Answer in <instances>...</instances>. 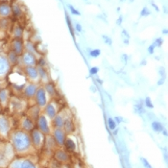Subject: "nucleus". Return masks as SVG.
Masks as SVG:
<instances>
[{"mask_svg": "<svg viewBox=\"0 0 168 168\" xmlns=\"http://www.w3.org/2000/svg\"><path fill=\"white\" fill-rule=\"evenodd\" d=\"M98 72H99V67H98V66H92V67H90V69H89V74H90V75L95 76V75L98 74Z\"/></svg>", "mask_w": 168, "mask_h": 168, "instance_id": "obj_38", "label": "nucleus"}, {"mask_svg": "<svg viewBox=\"0 0 168 168\" xmlns=\"http://www.w3.org/2000/svg\"><path fill=\"white\" fill-rule=\"evenodd\" d=\"M9 62L6 60V58L0 56V74H3L9 69Z\"/></svg>", "mask_w": 168, "mask_h": 168, "instance_id": "obj_18", "label": "nucleus"}, {"mask_svg": "<svg viewBox=\"0 0 168 168\" xmlns=\"http://www.w3.org/2000/svg\"><path fill=\"white\" fill-rule=\"evenodd\" d=\"M84 1H88V0H84Z\"/></svg>", "mask_w": 168, "mask_h": 168, "instance_id": "obj_55", "label": "nucleus"}, {"mask_svg": "<svg viewBox=\"0 0 168 168\" xmlns=\"http://www.w3.org/2000/svg\"><path fill=\"white\" fill-rule=\"evenodd\" d=\"M34 121L31 117H25L23 122H22V128L26 132H31L34 130Z\"/></svg>", "mask_w": 168, "mask_h": 168, "instance_id": "obj_13", "label": "nucleus"}, {"mask_svg": "<svg viewBox=\"0 0 168 168\" xmlns=\"http://www.w3.org/2000/svg\"><path fill=\"white\" fill-rule=\"evenodd\" d=\"M53 120V126L56 127V129H62L63 127V123H65V118H63V116L61 114H57Z\"/></svg>", "mask_w": 168, "mask_h": 168, "instance_id": "obj_15", "label": "nucleus"}, {"mask_svg": "<svg viewBox=\"0 0 168 168\" xmlns=\"http://www.w3.org/2000/svg\"><path fill=\"white\" fill-rule=\"evenodd\" d=\"M38 88H39L38 85L35 84V83H31L29 85H25V88L23 89L24 96L26 98H28V99L34 98L35 95H36V92H37V90H38Z\"/></svg>", "mask_w": 168, "mask_h": 168, "instance_id": "obj_7", "label": "nucleus"}, {"mask_svg": "<svg viewBox=\"0 0 168 168\" xmlns=\"http://www.w3.org/2000/svg\"><path fill=\"white\" fill-rule=\"evenodd\" d=\"M139 15H140V17H146V16H151V11H150L147 7H143L142 10L140 11Z\"/></svg>", "mask_w": 168, "mask_h": 168, "instance_id": "obj_32", "label": "nucleus"}, {"mask_svg": "<svg viewBox=\"0 0 168 168\" xmlns=\"http://www.w3.org/2000/svg\"><path fill=\"white\" fill-rule=\"evenodd\" d=\"M162 34L167 35V34H168V30H167L166 28H165V29H163V30H162Z\"/></svg>", "mask_w": 168, "mask_h": 168, "instance_id": "obj_49", "label": "nucleus"}, {"mask_svg": "<svg viewBox=\"0 0 168 168\" xmlns=\"http://www.w3.org/2000/svg\"><path fill=\"white\" fill-rule=\"evenodd\" d=\"M16 168H37L35 166V164L31 161L25 160L21 162H17L16 163Z\"/></svg>", "mask_w": 168, "mask_h": 168, "instance_id": "obj_19", "label": "nucleus"}, {"mask_svg": "<svg viewBox=\"0 0 168 168\" xmlns=\"http://www.w3.org/2000/svg\"><path fill=\"white\" fill-rule=\"evenodd\" d=\"M90 89H91V90H93V91H96V88H90Z\"/></svg>", "mask_w": 168, "mask_h": 168, "instance_id": "obj_52", "label": "nucleus"}, {"mask_svg": "<svg viewBox=\"0 0 168 168\" xmlns=\"http://www.w3.org/2000/svg\"><path fill=\"white\" fill-rule=\"evenodd\" d=\"M45 92L47 95H49L51 98L55 97V95L57 94V89H56V85L53 82H46L43 87Z\"/></svg>", "mask_w": 168, "mask_h": 168, "instance_id": "obj_10", "label": "nucleus"}, {"mask_svg": "<svg viewBox=\"0 0 168 168\" xmlns=\"http://www.w3.org/2000/svg\"><path fill=\"white\" fill-rule=\"evenodd\" d=\"M37 68H38L39 81L48 82V71H47V69L45 68V67H39V66H37Z\"/></svg>", "mask_w": 168, "mask_h": 168, "instance_id": "obj_17", "label": "nucleus"}, {"mask_svg": "<svg viewBox=\"0 0 168 168\" xmlns=\"http://www.w3.org/2000/svg\"><path fill=\"white\" fill-rule=\"evenodd\" d=\"M164 80H165V78H162V77H161V78H160V80L158 81L157 85H158V87H161V85H162L163 84H164Z\"/></svg>", "mask_w": 168, "mask_h": 168, "instance_id": "obj_47", "label": "nucleus"}, {"mask_svg": "<svg viewBox=\"0 0 168 168\" xmlns=\"http://www.w3.org/2000/svg\"><path fill=\"white\" fill-rule=\"evenodd\" d=\"M35 100L37 103V106H39V108H42L47 104V94L42 87L38 88L35 95Z\"/></svg>", "mask_w": 168, "mask_h": 168, "instance_id": "obj_2", "label": "nucleus"}, {"mask_svg": "<svg viewBox=\"0 0 168 168\" xmlns=\"http://www.w3.org/2000/svg\"><path fill=\"white\" fill-rule=\"evenodd\" d=\"M36 65L39 66V67H46L47 65V62L45 60L44 58H39V59H37V63H36Z\"/></svg>", "mask_w": 168, "mask_h": 168, "instance_id": "obj_30", "label": "nucleus"}, {"mask_svg": "<svg viewBox=\"0 0 168 168\" xmlns=\"http://www.w3.org/2000/svg\"><path fill=\"white\" fill-rule=\"evenodd\" d=\"M68 9H69L71 15H73V16H81V13L77 10V9L73 5H71V4H69V5H68Z\"/></svg>", "mask_w": 168, "mask_h": 168, "instance_id": "obj_35", "label": "nucleus"}, {"mask_svg": "<svg viewBox=\"0 0 168 168\" xmlns=\"http://www.w3.org/2000/svg\"><path fill=\"white\" fill-rule=\"evenodd\" d=\"M121 61L123 62H125V63H127V62H128V55H127V54H122V55H121Z\"/></svg>", "mask_w": 168, "mask_h": 168, "instance_id": "obj_43", "label": "nucleus"}, {"mask_svg": "<svg viewBox=\"0 0 168 168\" xmlns=\"http://www.w3.org/2000/svg\"><path fill=\"white\" fill-rule=\"evenodd\" d=\"M55 158H56V160L60 162H66L69 161L68 154L65 151H62V150H58V151H56Z\"/></svg>", "mask_w": 168, "mask_h": 168, "instance_id": "obj_12", "label": "nucleus"}, {"mask_svg": "<svg viewBox=\"0 0 168 168\" xmlns=\"http://www.w3.org/2000/svg\"><path fill=\"white\" fill-rule=\"evenodd\" d=\"M63 131L65 132V133H72L74 130H75V126L72 119H70L69 117L68 118L65 119V123H63Z\"/></svg>", "mask_w": 168, "mask_h": 168, "instance_id": "obj_14", "label": "nucleus"}, {"mask_svg": "<svg viewBox=\"0 0 168 168\" xmlns=\"http://www.w3.org/2000/svg\"><path fill=\"white\" fill-rule=\"evenodd\" d=\"M117 133H118V130H117V129H114V130H113V135H117Z\"/></svg>", "mask_w": 168, "mask_h": 168, "instance_id": "obj_50", "label": "nucleus"}, {"mask_svg": "<svg viewBox=\"0 0 168 168\" xmlns=\"http://www.w3.org/2000/svg\"><path fill=\"white\" fill-rule=\"evenodd\" d=\"M151 126H152V129L155 131L156 133H162V132L164 131L162 124L161 123V122H158V121H153Z\"/></svg>", "mask_w": 168, "mask_h": 168, "instance_id": "obj_22", "label": "nucleus"}, {"mask_svg": "<svg viewBox=\"0 0 168 168\" xmlns=\"http://www.w3.org/2000/svg\"><path fill=\"white\" fill-rule=\"evenodd\" d=\"M96 82H97L98 84H100V85H103V83H104V81L101 80L100 78H96Z\"/></svg>", "mask_w": 168, "mask_h": 168, "instance_id": "obj_48", "label": "nucleus"}, {"mask_svg": "<svg viewBox=\"0 0 168 168\" xmlns=\"http://www.w3.org/2000/svg\"><path fill=\"white\" fill-rule=\"evenodd\" d=\"M113 120L115 121L116 124H120L122 121H123V118L121 116H115V118H113Z\"/></svg>", "mask_w": 168, "mask_h": 168, "instance_id": "obj_44", "label": "nucleus"}, {"mask_svg": "<svg viewBox=\"0 0 168 168\" xmlns=\"http://www.w3.org/2000/svg\"><path fill=\"white\" fill-rule=\"evenodd\" d=\"M122 22H123V16H119L118 19H116V24L118 25V26H121Z\"/></svg>", "mask_w": 168, "mask_h": 168, "instance_id": "obj_45", "label": "nucleus"}, {"mask_svg": "<svg viewBox=\"0 0 168 168\" xmlns=\"http://www.w3.org/2000/svg\"><path fill=\"white\" fill-rule=\"evenodd\" d=\"M73 28H74V32H77V33H81V32L83 31V27H82V25L80 23H78V22L75 23Z\"/></svg>", "mask_w": 168, "mask_h": 168, "instance_id": "obj_39", "label": "nucleus"}, {"mask_svg": "<svg viewBox=\"0 0 168 168\" xmlns=\"http://www.w3.org/2000/svg\"><path fill=\"white\" fill-rule=\"evenodd\" d=\"M31 142L34 144L35 147H40V145H42V138H43V135L42 133L40 131L37 130V129H34L31 131Z\"/></svg>", "mask_w": 168, "mask_h": 168, "instance_id": "obj_5", "label": "nucleus"}, {"mask_svg": "<svg viewBox=\"0 0 168 168\" xmlns=\"http://www.w3.org/2000/svg\"><path fill=\"white\" fill-rule=\"evenodd\" d=\"M53 138L59 145H62L66 139L65 132L62 129H56L53 132Z\"/></svg>", "mask_w": 168, "mask_h": 168, "instance_id": "obj_8", "label": "nucleus"}, {"mask_svg": "<svg viewBox=\"0 0 168 168\" xmlns=\"http://www.w3.org/2000/svg\"><path fill=\"white\" fill-rule=\"evenodd\" d=\"M158 74H160V76L162 77V78H165V69L163 68V67H161V68L158 69Z\"/></svg>", "mask_w": 168, "mask_h": 168, "instance_id": "obj_42", "label": "nucleus"}, {"mask_svg": "<svg viewBox=\"0 0 168 168\" xmlns=\"http://www.w3.org/2000/svg\"><path fill=\"white\" fill-rule=\"evenodd\" d=\"M63 145L65 146L66 150L68 152H74L76 149V143L74 142V140L71 138H66Z\"/></svg>", "mask_w": 168, "mask_h": 168, "instance_id": "obj_20", "label": "nucleus"}, {"mask_svg": "<svg viewBox=\"0 0 168 168\" xmlns=\"http://www.w3.org/2000/svg\"><path fill=\"white\" fill-rule=\"evenodd\" d=\"M44 112L49 118L53 119L54 117L57 115V108L55 106V104H54L53 102L47 103L46 105L44 106Z\"/></svg>", "mask_w": 168, "mask_h": 168, "instance_id": "obj_9", "label": "nucleus"}, {"mask_svg": "<svg viewBox=\"0 0 168 168\" xmlns=\"http://www.w3.org/2000/svg\"><path fill=\"white\" fill-rule=\"evenodd\" d=\"M25 49L27 50V52L32 53V54H35V55H36V53L38 52V49H37V46H36V44L34 42H32L31 40H29V42H26Z\"/></svg>", "mask_w": 168, "mask_h": 168, "instance_id": "obj_21", "label": "nucleus"}, {"mask_svg": "<svg viewBox=\"0 0 168 168\" xmlns=\"http://www.w3.org/2000/svg\"><path fill=\"white\" fill-rule=\"evenodd\" d=\"M9 62H11L12 63H13V65H17L19 62V55H17L16 53L12 51L10 54H9Z\"/></svg>", "mask_w": 168, "mask_h": 168, "instance_id": "obj_25", "label": "nucleus"}, {"mask_svg": "<svg viewBox=\"0 0 168 168\" xmlns=\"http://www.w3.org/2000/svg\"><path fill=\"white\" fill-rule=\"evenodd\" d=\"M23 49H24V45H23V42H22L21 39H16L15 42H13V51L16 53L17 55H21L23 53Z\"/></svg>", "mask_w": 168, "mask_h": 168, "instance_id": "obj_11", "label": "nucleus"}, {"mask_svg": "<svg viewBox=\"0 0 168 168\" xmlns=\"http://www.w3.org/2000/svg\"><path fill=\"white\" fill-rule=\"evenodd\" d=\"M65 20H66V23H67V26H68V29H69V32H70V34L72 36V38H73L75 39V32H74V28H73V25H72V22H71V19H70V17L69 16L65 15Z\"/></svg>", "mask_w": 168, "mask_h": 168, "instance_id": "obj_27", "label": "nucleus"}, {"mask_svg": "<svg viewBox=\"0 0 168 168\" xmlns=\"http://www.w3.org/2000/svg\"><path fill=\"white\" fill-rule=\"evenodd\" d=\"M12 11H13V16H15L16 17H20L22 15H23V12H22L21 7L19 5H17V4H15V5L13 6Z\"/></svg>", "mask_w": 168, "mask_h": 168, "instance_id": "obj_24", "label": "nucleus"}, {"mask_svg": "<svg viewBox=\"0 0 168 168\" xmlns=\"http://www.w3.org/2000/svg\"><path fill=\"white\" fill-rule=\"evenodd\" d=\"M140 160H141V162H142V164H143V166H144L145 168H152V165L148 162V161L146 160V158H141Z\"/></svg>", "mask_w": 168, "mask_h": 168, "instance_id": "obj_40", "label": "nucleus"}, {"mask_svg": "<svg viewBox=\"0 0 168 168\" xmlns=\"http://www.w3.org/2000/svg\"><path fill=\"white\" fill-rule=\"evenodd\" d=\"M121 36L122 38H123V42L125 44H129V40H130V34L128 33V31H127L126 29H123L121 32Z\"/></svg>", "mask_w": 168, "mask_h": 168, "instance_id": "obj_28", "label": "nucleus"}, {"mask_svg": "<svg viewBox=\"0 0 168 168\" xmlns=\"http://www.w3.org/2000/svg\"><path fill=\"white\" fill-rule=\"evenodd\" d=\"M108 126L112 131L116 129V123H115V121L113 120V118H112V117H109L108 118Z\"/></svg>", "mask_w": 168, "mask_h": 168, "instance_id": "obj_33", "label": "nucleus"}, {"mask_svg": "<svg viewBox=\"0 0 168 168\" xmlns=\"http://www.w3.org/2000/svg\"><path fill=\"white\" fill-rule=\"evenodd\" d=\"M24 73L26 77H28V79L33 81V82H39V73H38V68L36 65H29L25 66L24 68Z\"/></svg>", "mask_w": 168, "mask_h": 168, "instance_id": "obj_3", "label": "nucleus"}, {"mask_svg": "<svg viewBox=\"0 0 168 168\" xmlns=\"http://www.w3.org/2000/svg\"><path fill=\"white\" fill-rule=\"evenodd\" d=\"M37 125H38V128L39 131L42 132V134L44 135H48L50 133V129H49V126H48V121L47 118L45 117V115H39L37 119Z\"/></svg>", "mask_w": 168, "mask_h": 168, "instance_id": "obj_4", "label": "nucleus"}, {"mask_svg": "<svg viewBox=\"0 0 168 168\" xmlns=\"http://www.w3.org/2000/svg\"><path fill=\"white\" fill-rule=\"evenodd\" d=\"M13 143L15 148L19 152H24L31 147V138L30 135H27L25 132L17 131L13 137Z\"/></svg>", "mask_w": 168, "mask_h": 168, "instance_id": "obj_1", "label": "nucleus"}, {"mask_svg": "<svg viewBox=\"0 0 168 168\" xmlns=\"http://www.w3.org/2000/svg\"><path fill=\"white\" fill-rule=\"evenodd\" d=\"M124 1H126V0H120V2H124Z\"/></svg>", "mask_w": 168, "mask_h": 168, "instance_id": "obj_54", "label": "nucleus"}, {"mask_svg": "<svg viewBox=\"0 0 168 168\" xmlns=\"http://www.w3.org/2000/svg\"><path fill=\"white\" fill-rule=\"evenodd\" d=\"M146 63H147V62H146V61L143 60V61H142V62L140 63V65H146Z\"/></svg>", "mask_w": 168, "mask_h": 168, "instance_id": "obj_51", "label": "nucleus"}, {"mask_svg": "<svg viewBox=\"0 0 168 168\" xmlns=\"http://www.w3.org/2000/svg\"><path fill=\"white\" fill-rule=\"evenodd\" d=\"M88 54L91 58H98L100 55H101V50L100 49H90Z\"/></svg>", "mask_w": 168, "mask_h": 168, "instance_id": "obj_29", "label": "nucleus"}, {"mask_svg": "<svg viewBox=\"0 0 168 168\" xmlns=\"http://www.w3.org/2000/svg\"><path fill=\"white\" fill-rule=\"evenodd\" d=\"M11 13V7L9 5H6V4H2L0 6V13L4 16H7L10 15Z\"/></svg>", "mask_w": 168, "mask_h": 168, "instance_id": "obj_26", "label": "nucleus"}, {"mask_svg": "<svg viewBox=\"0 0 168 168\" xmlns=\"http://www.w3.org/2000/svg\"><path fill=\"white\" fill-rule=\"evenodd\" d=\"M102 39H103V42H104V43H105V44L109 45V46H112V39L110 37H109V36L103 35L102 36Z\"/></svg>", "mask_w": 168, "mask_h": 168, "instance_id": "obj_34", "label": "nucleus"}, {"mask_svg": "<svg viewBox=\"0 0 168 168\" xmlns=\"http://www.w3.org/2000/svg\"><path fill=\"white\" fill-rule=\"evenodd\" d=\"M135 1V0H130V3H133Z\"/></svg>", "mask_w": 168, "mask_h": 168, "instance_id": "obj_53", "label": "nucleus"}, {"mask_svg": "<svg viewBox=\"0 0 168 168\" xmlns=\"http://www.w3.org/2000/svg\"><path fill=\"white\" fill-rule=\"evenodd\" d=\"M155 49H156V46L154 45V43H152L151 45H149L148 48H147V52L150 54V55H153L154 52H155Z\"/></svg>", "mask_w": 168, "mask_h": 168, "instance_id": "obj_41", "label": "nucleus"}, {"mask_svg": "<svg viewBox=\"0 0 168 168\" xmlns=\"http://www.w3.org/2000/svg\"><path fill=\"white\" fill-rule=\"evenodd\" d=\"M154 43V45H155L156 47H161V45H162V43H163V39L162 38H158V39H155V42H153Z\"/></svg>", "mask_w": 168, "mask_h": 168, "instance_id": "obj_37", "label": "nucleus"}, {"mask_svg": "<svg viewBox=\"0 0 168 168\" xmlns=\"http://www.w3.org/2000/svg\"><path fill=\"white\" fill-rule=\"evenodd\" d=\"M143 103H144V107H146L148 109H153L154 108V104L152 102L151 98H150L149 96H147L146 98L143 100Z\"/></svg>", "mask_w": 168, "mask_h": 168, "instance_id": "obj_31", "label": "nucleus"}, {"mask_svg": "<svg viewBox=\"0 0 168 168\" xmlns=\"http://www.w3.org/2000/svg\"><path fill=\"white\" fill-rule=\"evenodd\" d=\"M7 98H8V92H7V90H5V89L0 90V101H1V102L6 101Z\"/></svg>", "mask_w": 168, "mask_h": 168, "instance_id": "obj_36", "label": "nucleus"}, {"mask_svg": "<svg viewBox=\"0 0 168 168\" xmlns=\"http://www.w3.org/2000/svg\"><path fill=\"white\" fill-rule=\"evenodd\" d=\"M21 62L25 66L29 65H36L37 63V57L35 54H32L29 52H25L21 54Z\"/></svg>", "mask_w": 168, "mask_h": 168, "instance_id": "obj_6", "label": "nucleus"}, {"mask_svg": "<svg viewBox=\"0 0 168 168\" xmlns=\"http://www.w3.org/2000/svg\"><path fill=\"white\" fill-rule=\"evenodd\" d=\"M151 5H152V7H153L154 9H155V10H156L158 13L161 11V10H160V8H158V6L157 4H156L155 2H154V1H151Z\"/></svg>", "mask_w": 168, "mask_h": 168, "instance_id": "obj_46", "label": "nucleus"}, {"mask_svg": "<svg viewBox=\"0 0 168 168\" xmlns=\"http://www.w3.org/2000/svg\"><path fill=\"white\" fill-rule=\"evenodd\" d=\"M9 126H10V124H9V121L6 118H4V117L0 118V131L2 133H5L8 131Z\"/></svg>", "mask_w": 168, "mask_h": 168, "instance_id": "obj_23", "label": "nucleus"}, {"mask_svg": "<svg viewBox=\"0 0 168 168\" xmlns=\"http://www.w3.org/2000/svg\"><path fill=\"white\" fill-rule=\"evenodd\" d=\"M134 110H135V112L138 113V114H139V115L143 114V113L145 112V107H144V103H143L142 99H139V101H138L135 104Z\"/></svg>", "mask_w": 168, "mask_h": 168, "instance_id": "obj_16", "label": "nucleus"}]
</instances>
